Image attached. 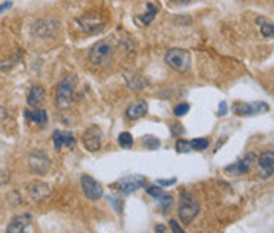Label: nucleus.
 <instances>
[{"mask_svg": "<svg viewBox=\"0 0 274 233\" xmlns=\"http://www.w3.org/2000/svg\"><path fill=\"white\" fill-rule=\"evenodd\" d=\"M146 192L151 195V197H154V198H160L163 194V189L160 187V184L159 186H149V187H146Z\"/></svg>", "mask_w": 274, "mask_h": 233, "instance_id": "obj_28", "label": "nucleus"}, {"mask_svg": "<svg viewBox=\"0 0 274 233\" xmlns=\"http://www.w3.org/2000/svg\"><path fill=\"white\" fill-rule=\"evenodd\" d=\"M75 86H76V78L73 75L63 78L57 86L56 92V105L60 109H68L73 103V94H75Z\"/></svg>", "mask_w": 274, "mask_h": 233, "instance_id": "obj_2", "label": "nucleus"}, {"mask_svg": "<svg viewBox=\"0 0 274 233\" xmlns=\"http://www.w3.org/2000/svg\"><path fill=\"white\" fill-rule=\"evenodd\" d=\"M45 97H46L45 89H43L41 86H34V87L30 89V92H29L27 103L32 108H38V106H41L43 102H45Z\"/></svg>", "mask_w": 274, "mask_h": 233, "instance_id": "obj_19", "label": "nucleus"}, {"mask_svg": "<svg viewBox=\"0 0 274 233\" xmlns=\"http://www.w3.org/2000/svg\"><path fill=\"white\" fill-rule=\"evenodd\" d=\"M75 143H76V138L68 130H56L52 133V144L56 151H60L63 148H73Z\"/></svg>", "mask_w": 274, "mask_h": 233, "instance_id": "obj_14", "label": "nucleus"}, {"mask_svg": "<svg viewBox=\"0 0 274 233\" xmlns=\"http://www.w3.org/2000/svg\"><path fill=\"white\" fill-rule=\"evenodd\" d=\"M190 144H192L193 151H204L208 146H210V141H208L206 138H195L190 141Z\"/></svg>", "mask_w": 274, "mask_h": 233, "instance_id": "obj_24", "label": "nucleus"}, {"mask_svg": "<svg viewBox=\"0 0 274 233\" xmlns=\"http://www.w3.org/2000/svg\"><path fill=\"white\" fill-rule=\"evenodd\" d=\"M189 109H190V105H189V103H179V105L174 106L173 113H174V116L181 118V116H184V114H187V113H189Z\"/></svg>", "mask_w": 274, "mask_h": 233, "instance_id": "obj_27", "label": "nucleus"}, {"mask_svg": "<svg viewBox=\"0 0 274 233\" xmlns=\"http://www.w3.org/2000/svg\"><path fill=\"white\" fill-rule=\"evenodd\" d=\"M27 192H29V197L34 200V202H43V200L49 195V187L45 183L32 181L30 184H27Z\"/></svg>", "mask_w": 274, "mask_h": 233, "instance_id": "obj_16", "label": "nucleus"}, {"mask_svg": "<svg viewBox=\"0 0 274 233\" xmlns=\"http://www.w3.org/2000/svg\"><path fill=\"white\" fill-rule=\"evenodd\" d=\"M170 225H171V230H173L174 233H184V228H181L179 224H178V222L174 220V219L170 220Z\"/></svg>", "mask_w": 274, "mask_h": 233, "instance_id": "obj_29", "label": "nucleus"}, {"mask_svg": "<svg viewBox=\"0 0 274 233\" xmlns=\"http://www.w3.org/2000/svg\"><path fill=\"white\" fill-rule=\"evenodd\" d=\"M59 22L54 19H40L32 26V33L40 38H51L57 33Z\"/></svg>", "mask_w": 274, "mask_h": 233, "instance_id": "obj_7", "label": "nucleus"}, {"mask_svg": "<svg viewBox=\"0 0 274 233\" xmlns=\"http://www.w3.org/2000/svg\"><path fill=\"white\" fill-rule=\"evenodd\" d=\"M219 111H221V113H219V114H227V103L225 102H222L221 105H219Z\"/></svg>", "mask_w": 274, "mask_h": 233, "instance_id": "obj_32", "label": "nucleus"}, {"mask_svg": "<svg viewBox=\"0 0 274 233\" xmlns=\"http://www.w3.org/2000/svg\"><path fill=\"white\" fill-rule=\"evenodd\" d=\"M174 183H176V178H173V180H159L157 181V184H160V186H171Z\"/></svg>", "mask_w": 274, "mask_h": 233, "instance_id": "obj_31", "label": "nucleus"}, {"mask_svg": "<svg viewBox=\"0 0 274 233\" xmlns=\"http://www.w3.org/2000/svg\"><path fill=\"white\" fill-rule=\"evenodd\" d=\"M257 160L255 154H246L244 157H241L239 160H236L235 163L225 166V173L227 174H233V176H239V174H246L250 171L252 165H254V162Z\"/></svg>", "mask_w": 274, "mask_h": 233, "instance_id": "obj_8", "label": "nucleus"}, {"mask_svg": "<svg viewBox=\"0 0 274 233\" xmlns=\"http://www.w3.org/2000/svg\"><path fill=\"white\" fill-rule=\"evenodd\" d=\"M102 138H103V133H102L100 127L91 126L89 129L84 132L83 144H84V148L89 152H95V151L100 149V146H102Z\"/></svg>", "mask_w": 274, "mask_h": 233, "instance_id": "obj_9", "label": "nucleus"}, {"mask_svg": "<svg viewBox=\"0 0 274 233\" xmlns=\"http://www.w3.org/2000/svg\"><path fill=\"white\" fill-rule=\"evenodd\" d=\"M81 187H83L84 195L89 200H94V202L98 198H102V195H103V189H102L100 183H97L89 174L81 176Z\"/></svg>", "mask_w": 274, "mask_h": 233, "instance_id": "obj_13", "label": "nucleus"}, {"mask_svg": "<svg viewBox=\"0 0 274 233\" xmlns=\"http://www.w3.org/2000/svg\"><path fill=\"white\" fill-rule=\"evenodd\" d=\"M159 206L162 209V213H168V209L173 206V197L168 195V194H163L160 198H159Z\"/></svg>", "mask_w": 274, "mask_h": 233, "instance_id": "obj_23", "label": "nucleus"}, {"mask_svg": "<svg viewBox=\"0 0 274 233\" xmlns=\"http://www.w3.org/2000/svg\"><path fill=\"white\" fill-rule=\"evenodd\" d=\"M200 211V205L196 202V198L190 194V192H182L181 194V200H179V219L184 225H189L190 222L196 217Z\"/></svg>", "mask_w": 274, "mask_h": 233, "instance_id": "obj_1", "label": "nucleus"}, {"mask_svg": "<svg viewBox=\"0 0 274 233\" xmlns=\"http://www.w3.org/2000/svg\"><path fill=\"white\" fill-rule=\"evenodd\" d=\"M78 24L87 33H98L105 29V19L97 13H87L78 18Z\"/></svg>", "mask_w": 274, "mask_h": 233, "instance_id": "obj_6", "label": "nucleus"}, {"mask_svg": "<svg viewBox=\"0 0 274 233\" xmlns=\"http://www.w3.org/2000/svg\"><path fill=\"white\" fill-rule=\"evenodd\" d=\"M146 113H148V103L145 102V100H138V102L128 105L125 109V116L131 121L143 118Z\"/></svg>", "mask_w": 274, "mask_h": 233, "instance_id": "obj_17", "label": "nucleus"}, {"mask_svg": "<svg viewBox=\"0 0 274 233\" xmlns=\"http://www.w3.org/2000/svg\"><path fill=\"white\" fill-rule=\"evenodd\" d=\"M30 224H32V214L23 213L12 219V222H10L7 227V231L8 233H23L27 230V227H30Z\"/></svg>", "mask_w": 274, "mask_h": 233, "instance_id": "obj_15", "label": "nucleus"}, {"mask_svg": "<svg viewBox=\"0 0 274 233\" xmlns=\"http://www.w3.org/2000/svg\"><path fill=\"white\" fill-rule=\"evenodd\" d=\"M29 166H30V170L37 173V174H45L48 170H49V166H51V160L48 155L37 149L30 154V157H29Z\"/></svg>", "mask_w": 274, "mask_h": 233, "instance_id": "obj_10", "label": "nucleus"}, {"mask_svg": "<svg viewBox=\"0 0 274 233\" xmlns=\"http://www.w3.org/2000/svg\"><path fill=\"white\" fill-rule=\"evenodd\" d=\"M156 231H165V228H163V225H157L156 227Z\"/></svg>", "mask_w": 274, "mask_h": 233, "instance_id": "obj_34", "label": "nucleus"}, {"mask_svg": "<svg viewBox=\"0 0 274 233\" xmlns=\"http://www.w3.org/2000/svg\"><path fill=\"white\" fill-rule=\"evenodd\" d=\"M176 151L179 154H187V152H190L193 149H192L190 141H187V140H178V143H176Z\"/></svg>", "mask_w": 274, "mask_h": 233, "instance_id": "obj_26", "label": "nucleus"}, {"mask_svg": "<svg viewBox=\"0 0 274 233\" xmlns=\"http://www.w3.org/2000/svg\"><path fill=\"white\" fill-rule=\"evenodd\" d=\"M24 118L30 124H37V126H45L48 122V113L45 109H26Z\"/></svg>", "mask_w": 274, "mask_h": 233, "instance_id": "obj_18", "label": "nucleus"}, {"mask_svg": "<svg viewBox=\"0 0 274 233\" xmlns=\"http://www.w3.org/2000/svg\"><path fill=\"white\" fill-rule=\"evenodd\" d=\"M190 52L181 49V48H173L168 49L165 54V64L170 67V69L176 70L179 73L189 72L190 69Z\"/></svg>", "mask_w": 274, "mask_h": 233, "instance_id": "obj_3", "label": "nucleus"}, {"mask_svg": "<svg viewBox=\"0 0 274 233\" xmlns=\"http://www.w3.org/2000/svg\"><path fill=\"white\" fill-rule=\"evenodd\" d=\"M146 184V180H145V176H125L122 178L119 183H117V191L120 194H124V195H130V194H133L136 192L138 189H141Z\"/></svg>", "mask_w": 274, "mask_h": 233, "instance_id": "obj_12", "label": "nucleus"}, {"mask_svg": "<svg viewBox=\"0 0 274 233\" xmlns=\"http://www.w3.org/2000/svg\"><path fill=\"white\" fill-rule=\"evenodd\" d=\"M171 132L174 135H181V133H184V129L181 127V124H171Z\"/></svg>", "mask_w": 274, "mask_h": 233, "instance_id": "obj_30", "label": "nucleus"}, {"mask_svg": "<svg viewBox=\"0 0 274 233\" xmlns=\"http://www.w3.org/2000/svg\"><path fill=\"white\" fill-rule=\"evenodd\" d=\"M233 113L236 116L246 118V116H257L261 113H268V103L265 102H252V103H244V102H236L233 103Z\"/></svg>", "mask_w": 274, "mask_h": 233, "instance_id": "obj_5", "label": "nucleus"}, {"mask_svg": "<svg viewBox=\"0 0 274 233\" xmlns=\"http://www.w3.org/2000/svg\"><path fill=\"white\" fill-rule=\"evenodd\" d=\"M111 57H113V46L111 43L106 40L97 41L89 51V61L92 65H97V67L108 65L111 62Z\"/></svg>", "mask_w": 274, "mask_h": 233, "instance_id": "obj_4", "label": "nucleus"}, {"mask_svg": "<svg viewBox=\"0 0 274 233\" xmlns=\"http://www.w3.org/2000/svg\"><path fill=\"white\" fill-rule=\"evenodd\" d=\"M257 165L261 180H269L274 174V151H263L257 157Z\"/></svg>", "mask_w": 274, "mask_h": 233, "instance_id": "obj_11", "label": "nucleus"}, {"mask_svg": "<svg viewBox=\"0 0 274 233\" xmlns=\"http://www.w3.org/2000/svg\"><path fill=\"white\" fill-rule=\"evenodd\" d=\"M170 2H173V4H178V5H187V4L193 2V0H170Z\"/></svg>", "mask_w": 274, "mask_h": 233, "instance_id": "obj_33", "label": "nucleus"}, {"mask_svg": "<svg viewBox=\"0 0 274 233\" xmlns=\"http://www.w3.org/2000/svg\"><path fill=\"white\" fill-rule=\"evenodd\" d=\"M148 10H149V11H148L146 15H143V16H138V18H136L138 21H141V22H143L145 26H148L149 22H151L152 19L156 18L157 11H159V10H157V7H156V5H152V4H148Z\"/></svg>", "mask_w": 274, "mask_h": 233, "instance_id": "obj_20", "label": "nucleus"}, {"mask_svg": "<svg viewBox=\"0 0 274 233\" xmlns=\"http://www.w3.org/2000/svg\"><path fill=\"white\" fill-rule=\"evenodd\" d=\"M117 143H119V146H120V148L128 149V148H131V144H133V137H131L128 132H122V133H120V135L117 137Z\"/></svg>", "mask_w": 274, "mask_h": 233, "instance_id": "obj_21", "label": "nucleus"}, {"mask_svg": "<svg viewBox=\"0 0 274 233\" xmlns=\"http://www.w3.org/2000/svg\"><path fill=\"white\" fill-rule=\"evenodd\" d=\"M260 32L265 38H274V24L263 22V24H260Z\"/></svg>", "mask_w": 274, "mask_h": 233, "instance_id": "obj_25", "label": "nucleus"}, {"mask_svg": "<svg viewBox=\"0 0 274 233\" xmlns=\"http://www.w3.org/2000/svg\"><path fill=\"white\" fill-rule=\"evenodd\" d=\"M143 144L146 146V149L156 151V149L160 148V140L156 138V137H152V135H146V137H143Z\"/></svg>", "mask_w": 274, "mask_h": 233, "instance_id": "obj_22", "label": "nucleus"}]
</instances>
